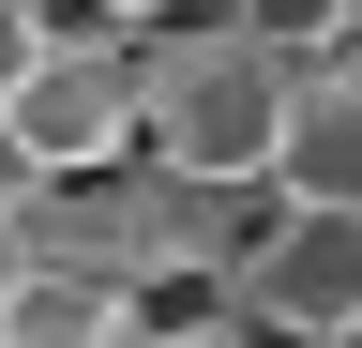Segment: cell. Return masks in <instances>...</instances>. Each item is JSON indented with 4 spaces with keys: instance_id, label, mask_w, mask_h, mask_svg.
Here are the masks:
<instances>
[{
    "instance_id": "1",
    "label": "cell",
    "mask_w": 362,
    "mask_h": 348,
    "mask_svg": "<svg viewBox=\"0 0 362 348\" xmlns=\"http://www.w3.org/2000/svg\"><path fill=\"white\" fill-rule=\"evenodd\" d=\"M302 46H272L257 16L211 30H136V152L181 182H272V121H287Z\"/></svg>"
},
{
    "instance_id": "2",
    "label": "cell",
    "mask_w": 362,
    "mask_h": 348,
    "mask_svg": "<svg viewBox=\"0 0 362 348\" xmlns=\"http://www.w3.org/2000/svg\"><path fill=\"white\" fill-rule=\"evenodd\" d=\"M226 288H242V333H302V348H347L362 333V212L332 197H272L242 257H226Z\"/></svg>"
},
{
    "instance_id": "3",
    "label": "cell",
    "mask_w": 362,
    "mask_h": 348,
    "mask_svg": "<svg viewBox=\"0 0 362 348\" xmlns=\"http://www.w3.org/2000/svg\"><path fill=\"white\" fill-rule=\"evenodd\" d=\"M136 152V46H45L0 106V167L61 182V167H121Z\"/></svg>"
},
{
    "instance_id": "4",
    "label": "cell",
    "mask_w": 362,
    "mask_h": 348,
    "mask_svg": "<svg viewBox=\"0 0 362 348\" xmlns=\"http://www.w3.org/2000/svg\"><path fill=\"white\" fill-rule=\"evenodd\" d=\"M272 197H332V212H362V61H302V76H287Z\"/></svg>"
},
{
    "instance_id": "5",
    "label": "cell",
    "mask_w": 362,
    "mask_h": 348,
    "mask_svg": "<svg viewBox=\"0 0 362 348\" xmlns=\"http://www.w3.org/2000/svg\"><path fill=\"white\" fill-rule=\"evenodd\" d=\"M0 348H136V303H121V273L16 257L0 273Z\"/></svg>"
},
{
    "instance_id": "6",
    "label": "cell",
    "mask_w": 362,
    "mask_h": 348,
    "mask_svg": "<svg viewBox=\"0 0 362 348\" xmlns=\"http://www.w3.org/2000/svg\"><path fill=\"white\" fill-rule=\"evenodd\" d=\"M45 61V16H30V0H0V106H16V76Z\"/></svg>"
},
{
    "instance_id": "7",
    "label": "cell",
    "mask_w": 362,
    "mask_h": 348,
    "mask_svg": "<svg viewBox=\"0 0 362 348\" xmlns=\"http://www.w3.org/2000/svg\"><path fill=\"white\" fill-rule=\"evenodd\" d=\"M121 16H151V0H121Z\"/></svg>"
}]
</instances>
